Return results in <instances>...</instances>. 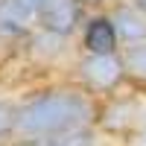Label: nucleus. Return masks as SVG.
<instances>
[{
    "label": "nucleus",
    "mask_w": 146,
    "mask_h": 146,
    "mask_svg": "<svg viewBox=\"0 0 146 146\" xmlns=\"http://www.w3.org/2000/svg\"><path fill=\"white\" fill-rule=\"evenodd\" d=\"M96 117H100V105L94 94H88L82 85L41 88L18 102L15 143H32L70 135L79 129H96Z\"/></svg>",
    "instance_id": "f257e3e1"
},
{
    "label": "nucleus",
    "mask_w": 146,
    "mask_h": 146,
    "mask_svg": "<svg viewBox=\"0 0 146 146\" xmlns=\"http://www.w3.org/2000/svg\"><path fill=\"white\" fill-rule=\"evenodd\" d=\"M76 79L88 94L114 96L120 91V85L129 79V73H126V64L120 58V53H114V56L82 53L76 62Z\"/></svg>",
    "instance_id": "f03ea898"
},
{
    "label": "nucleus",
    "mask_w": 146,
    "mask_h": 146,
    "mask_svg": "<svg viewBox=\"0 0 146 146\" xmlns=\"http://www.w3.org/2000/svg\"><path fill=\"white\" fill-rule=\"evenodd\" d=\"M146 102H140L135 94H114L100 105V117H96V129L105 135L117 137H131V131L137 129L140 114Z\"/></svg>",
    "instance_id": "7ed1b4c3"
},
{
    "label": "nucleus",
    "mask_w": 146,
    "mask_h": 146,
    "mask_svg": "<svg viewBox=\"0 0 146 146\" xmlns=\"http://www.w3.org/2000/svg\"><path fill=\"white\" fill-rule=\"evenodd\" d=\"M85 9L88 6H82L79 0H44L35 29L58 35V38H70V35L76 29H82L85 21H88Z\"/></svg>",
    "instance_id": "20e7f679"
},
{
    "label": "nucleus",
    "mask_w": 146,
    "mask_h": 146,
    "mask_svg": "<svg viewBox=\"0 0 146 146\" xmlns=\"http://www.w3.org/2000/svg\"><path fill=\"white\" fill-rule=\"evenodd\" d=\"M44 0H0V38L3 41H18L29 38L38 27Z\"/></svg>",
    "instance_id": "39448f33"
},
{
    "label": "nucleus",
    "mask_w": 146,
    "mask_h": 146,
    "mask_svg": "<svg viewBox=\"0 0 146 146\" xmlns=\"http://www.w3.org/2000/svg\"><path fill=\"white\" fill-rule=\"evenodd\" d=\"M120 32L114 27V18L111 12H96V15H88L82 27V50L85 53H94V56H114L120 53Z\"/></svg>",
    "instance_id": "423d86ee"
},
{
    "label": "nucleus",
    "mask_w": 146,
    "mask_h": 146,
    "mask_svg": "<svg viewBox=\"0 0 146 146\" xmlns=\"http://www.w3.org/2000/svg\"><path fill=\"white\" fill-rule=\"evenodd\" d=\"M111 18H114V27L120 32V41L126 44H140L146 41V15L137 12L131 3H117L111 9Z\"/></svg>",
    "instance_id": "0eeeda50"
},
{
    "label": "nucleus",
    "mask_w": 146,
    "mask_h": 146,
    "mask_svg": "<svg viewBox=\"0 0 146 146\" xmlns=\"http://www.w3.org/2000/svg\"><path fill=\"white\" fill-rule=\"evenodd\" d=\"M27 44H29L32 56H44V58H50V62H56V58L67 50V38H58V35L41 32V29H35L27 38Z\"/></svg>",
    "instance_id": "6e6552de"
},
{
    "label": "nucleus",
    "mask_w": 146,
    "mask_h": 146,
    "mask_svg": "<svg viewBox=\"0 0 146 146\" xmlns=\"http://www.w3.org/2000/svg\"><path fill=\"white\" fill-rule=\"evenodd\" d=\"M15 146H100V129H79V131H70V135L32 140V143H15Z\"/></svg>",
    "instance_id": "1a4fd4ad"
},
{
    "label": "nucleus",
    "mask_w": 146,
    "mask_h": 146,
    "mask_svg": "<svg viewBox=\"0 0 146 146\" xmlns=\"http://www.w3.org/2000/svg\"><path fill=\"white\" fill-rule=\"evenodd\" d=\"M120 58L126 64L129 79H135L137 85H146V41L140 44H126L120 50Z\"/></svg>",
    "instance_id": "9d476101"
},
{
    "label": "nucleus",
    "mask_w": 146,
    "mask_h": 146,
    "mask_svg": "<svg viewBox=\"0 0 146 146\" xmlns=\"http://www.w3.org/2000/svg\"><path fill=\"white\" fill-rule=\"evenodd\" d=\"M15 114H18V105L0 96V146L15 143Z\"/></svg>",
    "instance_id": "9b49d317"
},
{
    "label": "nucleus",
    "mask_w": 146,
    "mask_h": 146,
    "mask_svg": "<svg viewBox=\"0 0 146 146\" xmlns=\"http://www.w3.org/2000/svg\"><path fill=\"white\" fill-rule=\"evenodd\" d=\"M129 143H131V146H146V108H143V114H140V123H137V129L131 131Z\"/></svg>",
    "instance_id": "f8f14e48"
},
{
    "label": "nucleus",
    "mask_w": 146,
    "mask_h": 146,
    "mask_svg": "<svg viewBox=\"0 0 146 146\" xmlns=\"http://www.w3.org/2000/svg\"><path fill=\"white\" fill-rule=\"evenodd\" d=\"M131 6H135L137 12H143V15H146V0H131Z\"/></svg>",
    "instance_id": "ddd939ff"
},
{
    "label": "nucleus",
    "mask_w": 146,
    "mask_h": 146,
    "mask_svg": "<svg viewBox=\"0 0 146 146\" xmlns=\"http://www.w3.org/2000/svg\"><path fill=\"white\" fill-rule=\"evenodd\" d=\"M82 6H100V3H105V0H79Z\"/></svg>",
    "instance_id": "4468645a"
}]
</instances>
